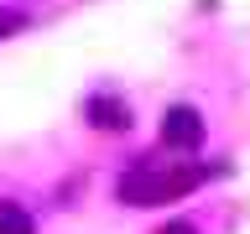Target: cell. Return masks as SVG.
I'll list each match as a JSON object with an SVG mask.
<instances>
[{"mask_svg":"<svg viewBox=\"0 0 250 234\" xmlns=\"http://www.w3.org/2000/svg\"><path fill=\"white\" fill-rule=\"evenodd\" d=\"M203 177H208V167H136V172L120 177L115 198L130 203V208H156V203L183 198L188 187H198Z\"/></svg>","mask_w":250,"mask_h":234,"instance_id":"1","label":"cell"},{"mask_svg":"<svg viewBox=\"0 0 250 234\" xmlns=\"http://www.w3.org/2000/svg\"><path fill=\"white\" fill-rule=\"evenodd\" d=\"M162 140L177 146V151L198 146V140H203V115H198L193 104H172L167 115H162Z\"/></svg>","mask_w":250,"mask_h":234,"instance_id":"2","label":"cell"},{"mask_svg":"<svg viewBox=\"0 0 250 234\" xmlns=\"http://www.w3.org/2000/svg\"><path fill=\"white\" fill-rule=\"evenodd\" d=\"M89 120L99 130H130V104L115 99V94H94L89 99Z\"/></svg>","mask_w":250,"mask_h":234,"instance_id":"3","label":"cell"},{"mask_svg":"<svg viewBox=\"0 0 250 234\" xmlns=\"http://www.w3.org/2000/svg\"><path fill=\"white\" fill-rule=\"evenodd\" d=\"M0 234H37V224L21 203H0Z\"/></svg>","mask_w":250,"mask_h":234,"instance_id":"4","label":"cell"},{"mask_svg":"<svg viewBox=\"0 0 250 234\" xmlns=\"http://www.w3.org/2000/svg\"><path fill=\"white\" fill-rule=\"evenodd\" d=\"M21 26H26L21 11H0V37H11V31H21Z\"/></svg>","mask_w":250,"mask_h":234,"instance_id":"5","label":"cell"},{"mask_svg":"<svg viewBox=\"0 0 250 234\" xmlns=\"http://www.w3.org/2000/svg\"><path fill=\"white\" fill-rule=\"evenodd\" d=\"M162 234H198V229H193V224H183V218H172V224H167Z\"/></svg>","mask_w":250,"mask_h":234,"instance_id":"6","label":"cell"}]
</instances>
